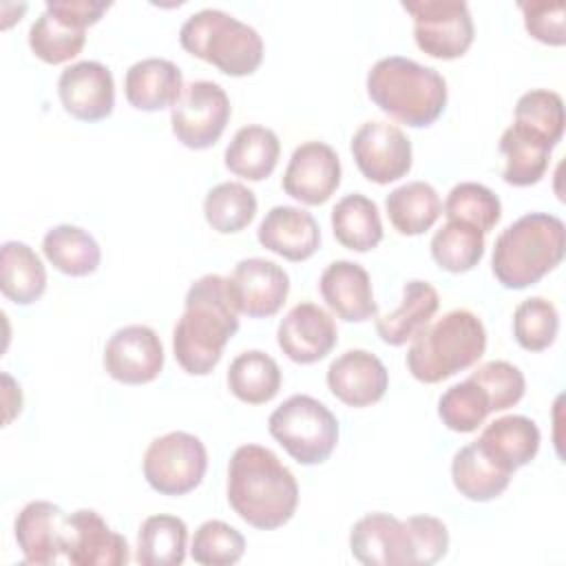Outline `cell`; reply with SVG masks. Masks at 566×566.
I'll use <instances>...</instances> for the list:
<instances>
[{"label": "cell", "mask_w": 566, "mask_h": 566, "mask_svg": "<svg viewBox=\"0 0 566 566\" xmlns=\"http://www.w3.org/2000/svg\"><path fill=\"white\" fill-rule=\"evenodd\" d=\"M338 332L334 318L316 303L294 305L276 327V343L281 352L298 363L312 365L323 360L336 345Z\"/></svg>", "instance_id": "cell-17"}, {"label": "cell", "mask_w": 566, "mask_h": 566, "mask_svg": "<svg viewBox=\"0 0 566 566\" xmlns=\"http://www.w3.org/2000/svg\"><path fill=\"white\" fill-rule=\"evenodd\" d=\"M144 478L161 495H186L195 491L208 469L203 442L188 431H170L155 438L144 453Z\"/></svg>", "instance_id": "cell-8"}, {"label": "cell", "mask_w": 566, "mask_h": 566, "mask_svg": "<svg viewBox=\"0 0 566 566\" xmlns=\"http://www.w3.org/2000/svg\"><path fill=\"white\" fill-rule=\"evenodd\" d=\"M413 18V38L422 53L436 60L462 57L475 35L473 18L464 0L402 2Z\"/></svg>", "instance_id": "cell-9"}, {"label": "cell", "mask_w": 566, "mask_h": 566, "mask_svg": "<svg viewBox=\"0 0 566 566\" xmlns=\"http://www.w3.org/2000/svg\"><path fill=\"white\" fill-rule=\"evenodd\" d=\"M486 349V329L471 310H451L420 329L407 349V369L420 382H442L475 365Z\"/></svg>", "instance_id": "cell-5"}, {"label": "cell", "mask_w": 566, "mask_h": 566, "mask_svg": "<svg viewBox=\"0 0 566 566\" xmlns=\"http://www.w3.org/2000/svg\"><path fill=\"white\" fill-rule=\"evenodd\" d=\"M42 252L55 270L69 276H88L102 261V250L95 237L71 223L53 226L42 239Z\"/></svg>", "instance_id": "cell-32"}, {"label": "cell", "mask_w": 566, "mask_h": 566, "mask_svg": "<svg viewBox=\"0 0 566 566\" xmlns=\"http://www.w3.org/2000/svg\"><path fill=\"white\" fill-rule=\"evenodd\" d=\"M442 210L447 219L475 226L484 234L491 232L502 217V203L497 195L478 181L455 184L449 190Z\"/></svg>", "instance_id": "cell-38"}, {"label": "cell", "mask_w": 566, "mask_h": 566, "mask_svg": "<svg viewBox=\"0 0 566 566\" xmlns=\"http://www.w3.org/2000/svg\"><path fill=\"white\" fill-rule=\"evenodd\" d=\"M475 444L500 467L515 473L537 455L539 429L526 416H502L482 429Z\"/></svg>", "instance_id": "cell-24"}, {"label": "cell", "mask_w": 566, "mask_h": 566, "mask_svg": "<svg viewBox=\"0 0 566 566\" xmlns=\"http://www.w3.org/2000/svg\"><path fill=\"white\" fill-rule=\"evenodd\" d=\"M559 332L557 307L544 296L524 298L513 312V336L526 352H542L553 345Z\"/></svg>", "instance_id": "cell-40"}, {"label": "cell", "mask_w": 566, "mask_h": 566, "mask_svg": "<svg viewBox=\"0 0 566 566\" xmlns=\"http://www.w3.org/2000/svg\"><path fill=\"white\" fill-rule=\"evenodd\" d=\"M389 223L405 237L427 232L442 214V201L427 181H407L385 197Z\"/></svg>", "instance_id": "cell-31"}, {"label": "cell", "mask_w": 566, "mask_h": 566, "mask_svg": "<svg viewBox=\"0 0 566 566\" xmlns=\"http://www.w3.org/2000/svg\"><path fill=\"white\" fill-rule=\"evenodd\" d=\"M239 314L230 276L203 274L188 287L172 329V354L186 374L206 376L219 365L239 329Z\"/></svg>", "instance_id": "cell-1"}, {"label": "cell", "mask_w": 566, "mask_h": 566, "mask_svg": "<svg viewBox=\"0 0 566 566\" xmlns=\"http://www.w3.org/2000/svg\"><path fill=\"white\" fill-rule=\"evenodd\" d=\"M352 157L365 179L389 184L411 170V142L389 122H365L349 144Z\"/></svg>", "instance_id": "cell-11"}, {"label": "cell", "mask_w": 566, "mask_h": 566, "mask_svg": "<svg viewBox=\"0 0 566 566\" xmlns=\"http://www.w3.org/2000/svg\"><path fill=\"white\" fill-rule=\"evenodd\" d=\"M515 122L539 133L553 146L564 135V102L562 95L548 88H533L515 104Z\"/></svg>", "instance_id": "cell-42"}, {"label": "cell", "mask_w": 566, "mask_h": 566, "mask_svg": "<svg viewBox=\"0 0 566 566\" xmlns=\"http://www.w3.org/2000/svg\"><path fill=\"white\" fill-rule=\"evenodd\" d=\"M332 230L336 241L354 252H369L382 241V221L374 199L352 192L332 208Z\"/></svg>", "instance_id": "cell-30"}, {"label": "cell", "mask_w": 566, "mask_h": 566, "mask_svg": "<svg viewBox=\"0 0 566 566\" xmlns=\"http://www.w3.org/2000/svg\"><path fill=\"white\" fill-rule=\"evenodd\" d=\"M256 214V195L239 181H221L206 192L203 217L221 234L241 232Z\"/></svg>", "instance_id": "cell-37"}, {"label": "cell", "mask_w": 566, "mask_h": 566, "mask_svg": "<svg viewBox=\"0 0 566 566\" xmlns=\"http://www.w3.org/2000/svg\"><path fill=\"white\" fill-rule=\"evenodd\" d=\"M281 184L292 199L321 206L340 186V159L325 142H303L294 148Z\"/></svg>", "instance_id": "cell-13"}, {"label": "cell", "mask_w": 566, "mask_h": 566, "mask_svg": "<svg viewBox=\"0 0 566 566\" xmlns=\"http://www.w3.org/2000/svg\"><path fill=\"white\" fill-rule=\"evenodd\" d=\"M553 148L546 137L513 122L500 137V150L506 159L502 179L517 188L537 184L548 170Z\"/></svg>", "instance_id": "cell-25"}, {"label": "cell", "mask_w": 566, "mask_h": 566, "mask_svg": "<svg viewBox=\"0 0 566 566\" xmlns=\"http://www.w3.org/2000/svg\"><path fill=\"white\" fill-rule=\"evenodd\" d=\"M186 542L188 526L181 517L150 515L137 531L135 562L142 566H179L186 559Z\"/></svg>", "instance_id": "cell-33"}, {"label": "cell", "mask_w": 566, "mask_h": 566, "mask_svg": "<svg viewBox=\"0 0 566 566\" xmlns=\"http://www.w3.org/2000/svg\"><path fill=\"white\" fill-rule=\"evenodd\" d=\"M104 369L122 385H146L164 369V345L148 325H124L104 347Z\"/></svg>", "instance_id": "cell-12"}, {"label": "cell", "mask_w": 566, "mask_h": 566, "mask_svg": "<svg viewBox=\"0 0 566 566\" xmlns=\"http://www.w3.org/2000/svg\"><path fill=\"white\" fill-rule=\"evenodd\" d=\"M327 387L347 407H369L385 396L389 374L376 354L347 349L329 363Z\"/></svg>", "instance_id": "cell-20"}, {"label": "cell", "mask_w": 566, "mask_h": 566, "mask_svg": "<svg viewBox=\"0 0 566 566\" xmlns=\"http://www.w3.org/2000/svg\"><path fill=\"white\" fill-rule=\"evenodd\" d=\"M438 307L440 296L431 283L420 279L407 281L402 287L400 305L394 312L376 318V332L387 345H405L431 323Z\"/></svg>", "instance_id": "cell-26"}, {"label": "cell", "mask_w": 566, "mask_h": 566, "mask_svg": "<svg viewBox=\"0 0 566 566\" xmlns=\"http://www.w3.org/2000/svg\"><path fill=\"white\" fill-rule=\"evenodd\" d=\"M86 42V29L73 24L60 13L44 9L29 27V46L35 57L46 64L73 60Z\"/></svg>", "instance_id": "cell-35"}, {"label": "cell", "mask_w": 566, "mask_h": 566, "mask_svg": "<svg viewBox=\"0 0 566 566\" xmlns=\"http://www.w3.org/2000/svg\"><path fill=\"white\" fill-rule=\"evenodd\" d=\"M270 436L298 462H325L338 442L336 416L316 398L294 394L268 418Z\"/></svg>", "instance_id": "cell-7"}, {"label": "cell", "mask_w": 566, "mask_h": 566, "mask_svg": "<svg viewBox=\"0 0 566 566\" xmlns=\"http://www.w3.org/2000/svg\"><path fill=\"white\" fill-rule=\"evenodd\" d=\"M281 155L279 135L272 128L250 124L234 133L230 144L223 153L226 168L248 181H263L268 179Z\"/></svg>", "instance_id": "cell-27"}, {"label": "cell", "mask_w": 566, "mask_h": 566, "mask_svg": "<svg viewBox=\"0 0 566 566\" xmlns=\"http://www.w3.org/2000/svg\"><path fill=\"white\" fill-rule=\"evenodd\" d=\"M181 46L232 77L252 75L263 60L259 31L221 9H201L179 29Z\"/></svg>", "instance_id": "cell-6"}, {"label": "cell", "mask_w": 566, "mask_h": 566, "mask_svg": "<svg viewBox=\"0 0 566 566\" xmlns=\"http://www.w3.org/2000/svg\"><path fill=\"white\" fill-rule=\"evenodd\" d=\"M228 502L250 526L274 531L292 520L298 484L274 451L261 444H241L228 462Z\"/></svg>", "instance_id": "cell-2"}, {"label": "cell", "mask_w": 566, "mask_h": 566, "mask_svg": "<svg viewBox=\"0 0 566 566\" xmlns=\"http://www.w3.org/2000/svg\"><path fill=\"white\" fill-rule=\"evenodd\" d=\"M564 250V221L548 212H528L497 234L491 270L502 287L524 290L553 272L562 263Z\"/></svg>", "instance_id": "cell-4"}, {"label": "cell", "mask_w": 566, "mask_h": 566, "mask_svg": "<svg viewBox=\"0 0 566 566\" xmlns=\"http://www.w3.org/2000/svg\"><path fill=\"white\" fill-rule=\"evenodd\" d=\"M230 97L217 82L195 80L184 86L170 108V126L184 146L203 150L219 142L230 122Z\"/></svg>", "instance_id": "cell-10"}, {"label": "cell", "mask_w": 566, "mask_h": 566, "mask_svg": "<svg viewBox=\"0 0 566 566\" xmlns=\"http://www.w3.org/2000/svg\"><path fill=\"white\" fill-rule=\"evenodd\" d=\"M489 413V398L484 389L471 378L451 385L438 400V416L442 424L458 433L475 431Z\"/></svg>", "instance_id": "cell-39"}, {"label": "cell", "mask_w": 566, "mask_h": 566, "mask_svg": "<svg viewBox=\"0 0 566 566\" xmlns=\"http://www.w3.org/2000/svg\"><path fill=\"white\" fill-rule=\"evenodd\" d=\"M256 239L287 261H305L321 245V228L312 212L298 206H274L259 223Z\"/></svg>", "instance_id": "cell-22"}, {"label": "cell", "mask_w": 566, "mask_h": 566, "mask_svg": "<svg viewBox=\"0 0 566 566\" xmlns=\"http://www.w3.org/2000/svg\"><path fill=\"white\" fill-rule=\"evenodd\" d=\"M230 285L241 314L250 318H268L274 316L285 303L290 292V276L279 263L250 256L234 265Z\"/></svg>", "instance_id": "cell-18"}, {"label": "cell", "mask_w": 566, "mask_h": 566, "mask_svg": "<svg viewBox=\"0 0 566 566\" xmlns=\"http://www.w3.org/2000/svg\"><path fill=\"white\" fill-rule=\"evenodd\" d=\"M0 290L18 303L31 305L46 290V268L42 259L22 241H4L0 250Z\"/></svg>", "instance_id": "cell-29"}, {"label": "cell", "mask_w": 566, "mask_h": 566, "mask_svg": "<svg viewBox=\"0 0 566 566\" xmlns=\"http://www.w3.org/2000/svg\"><path fill=\"white\" fill-rule=\"evenodd\" d=\"M184 91L181 69L166 57H144L128 66L124 77V95L137 111L155 113L172 108Z\"/></svg>", "instance_id": "cell-23"}, {"label": "cell", "mask_w": 566, "mask_h": 566, "mask_svg": "<svg viewBox=\"0 0 566 566\" xmlns=\"http://www.w3.org/2000/svg\"><path fill=\"white\" fill-rule=\"evenodd\" d=\"M130 548L124 535L113 531L93 509L69 515L66 562L75 566H124Z\"/></svg>", "instance_id": "cell-19"}, {"label": "cell", "mask_w": 566, "mask_h": 566, "mask_svg": "<svg viewBox=\"0 0 566 566\" xmlns=\"http://www.w3.org/2000/svg\"><path fill=\"white\" fill-rule=\"evenodd\" d=\"M469 378L484 389L491 411H504L517 405L526 389L524 374L506 360H489L471 371Z\"/></svg>", "instance_id": "cell-43"}, {"label": "cell", "mask_w": 566, "mask_h": 566, "mask_svg": "<svg viewBox=\"0 0 566 566\" xmlns=\"http://www.w3.org/2000/svg\"><path fill=\"white\" fill-rule=\"evenodd\" d=\"M226 380L232 396L241 402L263 405L279 394L281 369L270 354L261 349H248L232 358Z\"/></svg>", "instance_id": "cell-34"}, {"label": "cell", "mask_w": 566, "mask_h": 566, "mask_svg": "<svg viewBox=\"0 0 566 566\" xmlns=\"http://www.w3.org/2000/svg\"><path fill=\"white\" fill-rule=\"evenodd\" d=\"M18 548L27 564L44 566L66 562L69 515L49 500H33L22 506L13 524Z\"/></svg>", "instance_id": "cell-15"}, {"label": "cell", "mask_w": 566, "mask_h": 566, "mask_svg": "<svg viewBox=\"0 0 566 566\" xmlns=\"http://www.w3.org/2000/svg\"><path fill=\"white\" fill-rule=\"evenodd\" d=\"M64 111L80 122L106 119L115 108V82L108 66L82 60L66 66L57 80Z\"/></svg>", "instance_id": "cell-16"}, {"label": "cell", "mask_w": 566, "mask_h": 566, "mask_svg": "<svg viewBox=\"0 0 566 566\" xmlns=\"http://www.w3.org/2000/svg\"><path fill=\"white\" fill-rule=\"evenodd\" d=\"M431 256L438 268L460 274L473 270L484 256V232L464 221L447 219L431 237Z\"/></svg>", "instance_id": "cell-36"}, {"label": "cell", "mask_w": 566, "mask_h": 566, "mask_svg": "<svg viewBox=\"0 0 566 566\" xmlns=\"http://www.w3.org/2000/svg\"><path fill=\"white\" fill-rule=\"evenodd\" d=\"M369 99L389 117L411 128L431 126L447 106V82L411 57H380L367 73Z\"/></svg>", "instance_id": "cell-3"}, {"label": "cell", "mask_w": 566, "mask_h": 566, "mask_svg": "<svg viewBox=\"0 0 566 566\" xmlns=\"http://www.w3.org/2000/svg\"><path fill=\"white\" fill-rule=\"evenodd\" d=\"M413 537L416 566H431L449 551V531L442 520L433 515H411L405 520Z\"/></svg>", "instance_id": "cell-45"}, {"label": "cell", "mask_w": 566, "mask_h": 566, "mask_svg": "<svg viewBox=\"0 0 566 566\" xmlns=\"http://www.w3.org/2000/svg\"><path fill=\"white\" fill-rule=\"evenodd\" d=\"M517 7L524 13V27L526 31L551 46H562L566 42V7L564 2H546V0H533V2H517Z\"/></svg>", "instance_id": "cell-44"}, {"label": "cell", "mask_w": 566, "mask_h": 566, "mask_svg": "<svg viewBox=\"0 0 566 566\" xmlns=\"http://www.w3.org/2000/svg\"><path fill=\"white\" fill-rule=\"evenodd\" d=\"M354 559L365 566H416L409 526L389 513H369L349 531Z\"/></svg>", "instance_id": "cell-14"}, {"label": "cell", "mask_w": 566, "mask_h": 566, "mask_svg": "<svg viewBox=\"0 0 566 566\" xmlns=\"http://www.w3.org/2000/svg\"><path fill=\"white\" fill-rule=\"evenodd\" d=\"M245 553V537L221 520L203 522L192 537L190 557L201 566H232Z\"/></svg>", "instance_id": "cell-41"}, {"label": "cell", "mask_w": 566, "mask_h": 566, "mask_svg": "<svg viewBox=\"0 0 566 566\" xmlns=\"http://www.w3.org/2000/svg\"><path fill=\"white\" fill-rule=\"evenodd\" d=\"M513 473L500 467L493 458H489L475 440L455 451L451 462V480L453 486L471 502H489L500 497Z\"/></svg>", "instance_id": "cell-28"}, {"label": "cell", "mask_w": 566, "mask_h": 566, "mask_svg": "<svg viewBox=\"0 0 566 566\" xmlns=\"http://www.w3.org/2000/svg\"><path fill=\"white\" fill-rule=\"evenodd\" d=\"M318 290L327 307L340 321L363 323L378 314L371 279L367 270L356 261H332L321 274Z\"/></svg>", "instance_id": "cell-21"}, {"label": "cell", "mask_w": 566, "mask_h": 566, "mask_svg": "<svg viewBox=\"0 0 566 566\" xmlns=\"http://www.w3.org/2000/svg\"><path fill=\"white\" fill-rule=\"evenodd\" d=\"M111 2H88V0H49L46 9L60 13L62 18L71 20L77 27L95 24L106 11Z\"/></svg>", "instance_id": "cell-46"}]
</instances>
